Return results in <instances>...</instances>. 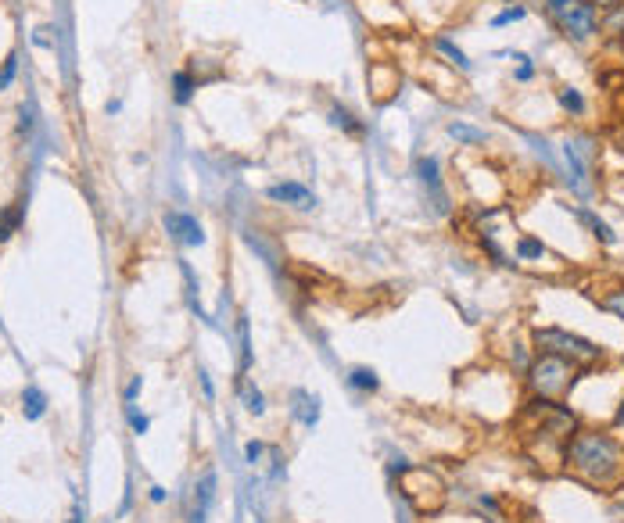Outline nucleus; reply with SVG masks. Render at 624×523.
<instances>
[{
	"label": "nucleus",
	"mask_w": 624,
	"mask_h": 523,
	"mask_svg": "<svg viewBox=\"0 0 624 523\" xmlns=\"http://www.w3.org/2000/svg\"><path fill=\"white\" fill-rule=\"evenodd\" d=\"M603 308H607V312H614L618 319H624V290H614V294H607V298H603Z\"/></svg>",
	"instance_id": "22"
},
{
	"label": "nucleus",
	"mask_w": 624,
	"mask_h": 523,
	"mask_svg": "<svg viewBox=\"0 0 624 523\" xmlns=\"http://www.w3.org/2000/svg\"><path fill=\"white\" fill-rule=\"evenodd\" d=\"M546 11L560 25V32L578 40V43L596 32V7H592V0H546Z\"/></svg>",
	"instance_id": "4"
},
{
	"label": "nucleus",
	"mask_w": 624,
	"mask_h": 523,
	"mask_svg": "<svg viewBox=\"0 0 624 523\" xmlns=\"http://www.w3.org/2000/svg\"><path fill=\"white\" fill-rule=\"evenodd\" d=\"M330 123H334V126H344V130H359V126L352 123V115H348V112H341V108H334V112H330Z\"/></svg>",
	"instance_id": "26"
},
{
	"label": "nucleus",
	"mask_w": 624,
	"mask_h": 523,
	"mask_svg": "<svg viewBox=\"0 0 624 523\" xmlns=\"http://www.w3.org/2000/svg\"><path fill=\"white\" fill-rule=\"evenodd\" d=\"M560 105H564L567 112H574V115H582V112H585V97H582L578 90H571V87H564V90H560Z\"/></svg>",
	"instance_id": "19"
},
{
	"label": "nucleus",
	"mask_w": 624,
	"mask_h": 523,
	"mask_svg": "<svg viewBox=\"0 0 624 523\" xmlns=\"http://www.w3.org/2000/svg\"><path fill=\"white\" fill-rule=\"evenodd\" d=\"M105 112H108V115H115V112H123V101H108V105H105Z\"/></svg>",
	"instance_id": "31"
},
{
	"label": "nucleus",
	"mask_w": 624,
	"mask_h": 523,
	"mask_svg": "<svg viewBox=\"0 0 624 523\" xmlns=\"http://www.w3.org/2000/svg\"><path fill=\"white\" fill-rule=\"evenodd\" d=\"M291 416L298 419V423H306V427H316L319 423V398L309 391H291Z\"/></svg>",
	"instance_id": "8"
},
{
	"label": "nucleus",
	"mask_w": 624,
	"mask_h": 523,
	"mask_svg": "<svg viewBox=\"0 0 624 523\" xmlns=\"http://www.w3.org/2000/svg\"><path fill=\"white\" fill-rule=\"evenodd\" d=\"M348 388H352V391L373 394L381 388V381H377V373H373L370 366H355V370L348 373Z\"/></svg>",
	"instance_id": "11"
},
{
	"label": "nucleus",
	"mask_w": 624,
	"mask_h": 523,
	"mask_svg": "<svg viewBox=\"0 0 624 523\" xmlns=\"http://www.w3.org/2000/svg\"><path fill=\"white\" fill-rule=\"evenodd\" d=\"M255 523H262V520H255Z\"/></svg>",
	"instance_id": "35"
},
{
	"label": "nucleus",
	"mask_w": 624,
	"mask_h": 523,
	"mask_svg": "<svg viewBox=\"0 0 624 523\" xmlns=\"http://www.w3.org/2000/svg\"><path fill=\"white\" fill-rule=\"evenodd\" d=\"M241 394H244V408H248L252 416H266V398H262V391H259L252 381L241 384Z\"/></svg>",
	"instance_id": "13"
},
{
	"label": "nucleus",
	"mask_w": 624,
	"mask_h": 523,
	"mask_svg": "<svg viewBox=\"0 0 624 523\" xmlns=\"http://www.w3.org/2000/svg\"><path fill=\"white\" fill-rule=\"evenodd\" d=\"M22 412H25V419H29V423L43 419V412H47V394L40 391L36 384H29V388L22 391Z\"/></svg>",
	"instance_id": "10"
},
{
	"label": "nucleus",
	"mask_w": 624,
	"mask_h": 523,
	"mask_svg": "<svg viewBox=\"0 0 624 523\" xmlns=\"http://www.w3.org/2000/svg\"><path fill=\"white\" fill-rule=\"evenodd\" d=\"M172 90H176V105H190V97H194L197 83H194V76H190V72H176V76H172Z\"/></svg>",
	"instance_id": "12"
},
{
	"label": "nucleus",
	"mask_w": 624,
	"mask_h": 523,
	"mask_svg": "<svg viewBox=\"0 0 624 523\" xmlns=\"http://www.w3.org/2000/svg\"><path fill=\"white\" fill-rule=\"evenodd\" d=\"M535 344H538V352L560 355V359H567L571 366H589V362L603 359V348H600V344H592V341H585V337H578V334H567V330H560V326H542V330H535Z\"/></svg>",
	"instance_id": "2"
},
{
	"label": "nucleus",
	"mask_w": 624,
	"mask_h": 523,
	"mask_svg": "<svg viewBox=\"0 0 624 523\" xmlns=\"http://www.w3.org/2000/svg\"><path fill=\"white\" fill-rule=\"evenodd\" d=\"M524 18V7H506L502 14L491 18V25H509V22H520Z\"/></svg>",
	"instance_id": "24"
},
{
	"label": "nucleus",
	"mask_w": 624,
	"mask_h": 523,
	"mask_svg": "<svg viewBox=\"0 0 624 523\" xmlns=\"http://www.w3.org/2000/svg\"><path fill=\"white\" fill-rule=\"evenodd\" d=\"M14 76H18V54H7L0 65V90H7L14 83Z\"/></svg>",
	"instance_id": "20"
},
{
	"label": "nucleus",
	"mask_w": 624,
	"mask_h": 523,
	"mask_svg": "<svg viewBox=\"0 0 624 523\" xmlns=\"http://www.w3.org/2000/svg\"><path fill=\"white\" fill-rule=\"evenodd\" d=\"M216 470L208 466L201 477H197V484H194V506L197 509H205V513H212V506H216Z\"/></svg>",
	"instance_id": "9"
},
{
	"label": "nucleus",
	"mask_w": 624,
	"mask_h": 523,
	"mask_svg": "<svg viewBox=\"0 0 624 523\" xmlns=\"http://www.w3.org/2000/svg\"><path fill=\"white\" fill-rule=\"evenodd\" d=\"M517 255H520V259H542V255H546V244L535 241V237H520V241H517Z\"/></svg>",
	"instance_id": "17"
},
{
	"label": "nucleus",
	"mask_w": 624,
	"mask_h": 523,
	"mask_svg": "<svg viewBox=\"0 0 624 523\" xmlns=\"http://www.w3.org/2000/svg\"><path fill=\"white\" fill-rule=\"evenodd\" d=\"M435 47H438V50H442V54H445V58H449L453 65H460V69H470L467 54H463V50L456 47V43H449L445 36H438V40H435Z\"/></svg>",
	"instance_id": "16"
},
{
	"label": "nucleus",
	"mask_w": 624,
	"mask_h": 523,
	"mask_svg": "<svg viewBox=\"0 0 624 523\" xmlns=\"http://www.w3.org/2000/svg\"><path fill=\"white\" fill-rule=\"evenodd\" d=\"M148 499H151L155 506H161V502H165L169 495H165V488H161V484H151V491H148Z\"/></svg>",
	"instance_id": "29"
},
{
	"label": "nucleus",
	"mask_w": 624,
	"mask_h": 523,
	"mask_svg": "<svg viewBox=\"0 0 624 523\" xmlns=\"http://www.w3.org/2000/svg\"><path fill=\"white\" fill-rule=\"evenodd\" d=\"M126 419H130L133 434H148V427H151V419H148V416H141L133 405H126Z\"/></svg>",
	"instance_id": "21"
},
{
	"label": "nucleus",
	"mask_w": 624,
	"mask_h": 523,
	"mask_svg": "<svg viewBox=\"0 0 624 523\" xmlns=\"http://www.w3.org/2000/svg\"><path fill=\"white\" fill-rule=\"evenodd\" d=\"M578 216H582V223H589V230H592V234H596V237H600L603 244H614V241H618V237H614V230H610V226H607L603 219H596V216H592L589 208H582Z\"/></svg>",
	"instance_id": "14"
},
{
	"label": "nucleus",
	"mask_w": 624,
	"mask_h": 523,
	"mask_svg": "<svg viewBox=\"0 0 624 523\" xmlns=\"http://www.w3.org/2000/svg\"><path fill=\"white\" fill-rule=\"evenodd\" d=\"M567 466L592 484H610L621 473V445L610 434L578 430L567 437Z\"/></svg>",
	"instance_id": "1"
},
{
	"label": "nucleus",
	"mask_w": 624,
	"mask_h": 523,
	"mask_svg": "<svg viewBox=\"0 0 624 523\" xmlns=\"http://www.w3.org/2000/svg\"><path fill=\"white\" fill-rule=\"evenodd\" d=\"M237 334H241V370L252 366V337H248V316H241L237 323Z\"/></svg>",
	"instance_id": "18"
},
{
	"label": "nucleus",
	"mask_w": 624,
	"mask_h": 523,
	"mask_svg": "<svg viewBox=\"0 0 624 523\" xmlns=\"http://www.w3.org/2000/svg\"><path fill=\"white\" fill-rule=\"evenodd\" d=\"M614 423H618V427H621V423H624V405H621V408H618V416H614Z\"/></svg>",
	"instance_id": "34"
},
{
	"label": "nucleus",
	"mask_w": 624,
	"mask_h": 523,
	"mask_svg": "<svg viewBox=\"0 0 624 523\" xmlns=\"http://www.w3.org/2000/svg\"><path fill=\"white\" fill-rule=\"evenodd\" d=\"M262 452H266V445H262V441H248V445H244V459H248L252 466H259V463H262Z\"/></svg>",
	"instance_id": "25"
},
{
	"label": "nucleus",
	"mask_w": 624,
	"mask_h": 523,
	"mask_svg": "<svg viewBox=\"0 0 624 523\" xmlns=\"http://www.w3.org/2000/svg\"><path fill=\"white\" fill-rule=\"evenodd\" d=\"M22 133H29L32 130V108H22V126H18Z\"/></svg>",
	"instance_id": "30"
},
{
	"label": "nucleus",
	"mask_w": 624,
	"mask_h": 523,
	"mask_svg": "<svg viewBox=\"0 0 624 523\" xmlns=\"http://www.w3.org/2000/svg\"><path fill=\"white\" fill-rule=\"evenodd\" d=\"M18 219H22V208H14V212H7V216L0 219V241H7V237H11V230L18 226Z\"/></svg>",
	"instance_id": "23"
},
{
	"label": "nucleus",
	"mask_w": 624,
	"mask_h": 523,
	"mask_svg": "<svg viewBox=\"0 0 624 523\" xmlns=\"http://www.w3.org/2000/svg\"><path fill=\"white\" fill-rule=\"evenodd\" d=\"M596 4H600V7H621L624 0H592V7H596Z\"/></svg>",
	"instance_id": "32"
},
{
	"label": "nucleus",
	"mask_w": 624,
	"mask_h": 523,
	"mask_svg": "<svg viewBox=\"0 0 624 523\" xmlns=\"http://www.w3.org/2000/svg\"><path fill=\"white\" fill-rule=\"evenodd\" d=\"M69 523H83V509H79V506L72 509V517H69Z\"/></svg>",
	"instance_id": "33"
},
{
	"label": "nucleus",
	"mask_w": 624,
	"mask_h": 523,
	"mask_svg": "<svg viewBox=\"0 0 624 523\" xmlns=\"http://www.w3.org/2000/svg\"><path fill=\"white\" fill-rule=\"evenodd\" d=\"M417 172H420V183L431 190V197H435V208L438 212H445L449 205H445V194H442V176H438V158H420L417 161Z\"/></svg>",
	"instance_id": "7"
},
{
	"label": "nucleus",
	"mask_w": 624,
	"mask_h": 523,
	"mask_svg": "<svg viewBox=\"0 0 624 523\" xmlns=\"http://www.w3.org/2000/svg\"><path fill=\"white\" fill-rule=\"evenodd\" d=\"M165 226H169V234H172L179 244H187V248H201V244H205L201 223H197L194 216H187V212H165Z\"/></svg>",
	"instance_id": "5"
},
{
	"label": "nucleus",
	"mask_w": 624,
	"mask_h": 523,
	"mask_svg": "<svg viewBox=\"0 0 624 523\" xmlns=\"http://www.w3.org/2000/svg\"><path fill=\"white\" fill-rule=\"evenodd\" d=\"M528 384H531L535 398H556V394H564L574 384V366L567 359H560V355H546L542 352L528 366Z\"/></svg>",
	"instance_id": "3"
},
{
	"label": "nucleus",
	"mask_w": 624,
	"mask_h": 523,
	"mask_svg": "<svg viewBox=\"0 0 624 523\" xmlns=\"http://www.w3.org/2000/svg\"><path fill=\"white\" fill-rule=\"evenodd\" d=\"M197 381H201V388H205V398L212 401V398H216V388H212V381H208V373H205V370H197Z\"/></svg>",
	"instance_id": "28"
},
{
	"label": "nucleus",
	"mask_w": 624,
	"mask_h": 523,
	"mask_svg": "<svg viewBox=\"0 0 624 523\" xmlns=\"http://www.w3.org/2000/svg\"><path fill=\"white\" fill-rule=\"evenodd\" d=\"M266 197L277 201V205H295V208H312V205H316V197H312L309 187H302V183H295V179L273 183V187L266 190Z\"/></svg>",
	"instance_id": "6"
},
{
	"label": "nucleus",
	"mask_w": 624,
	"mask_h": 523,
	"mask_svg": "<svg viewBox=\"0 0 624 523\" xmlns=\"http://www.w3.org/2000/svg\"><path fill=\"white\" fill-rule=\"evenodd\" d=\"M141 391H144V381H141V377H133V381H130V388H126V405H133Z\"/></svg>",
	"instance_id": "27"
},
{
	"label": "nucleus",
	"mask_w": 624,
	"mask_h": 523,
	"mask_svg": "<svg viewBox=\"0 0 624 523\" xmlns=\"http://www.w3.org/2000/svg\"><path fill=\"white\" fill-rule=\"evenodd\" d=\"M449 136H456L460 143H484V133L467 126V123H449Z\"/></svg>",
	"instance_id": "15"
}]
</instances>
